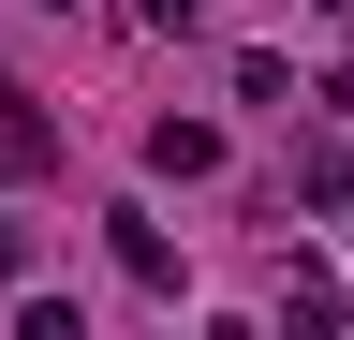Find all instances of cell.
Here are the masks:
<instances>
[{
  "instance_id": "1",
  "label": "cell",
  "mask_w": 354,
  "mask_h": 340,
  "mask_svg": "<svg viewBox=\"0 0 354 340\" xmlns=\"http://www.w3.org/2000/svg\"><path fill=\"white\" fill-rule=\"evenodd\" d=\"M148 178H221V134H207V118H162V134H148Z\"/></svg>"
},
{
  "instance_id": "2",
  "label": "cell",
  "mask_w": 354,
  "mask_h": 340,
  "mask_svg": "<svg viewBox=\"0 0 354 340\" xmlns=\"http://www.w3.org/2000/svg\"><path fill=\"white\" fill-rule=\"evenodd\" d=\"M118 281H133V296H177V237H162V222H118Z\"/></svg>"
},
{
  "instance_id": "3",
  "label": "cell",
  "mask_w": 354,
  "mask_h": 340,
  "mask_svg": "<svg viewBox=\"0 0 354 340\" xmlns=\"http://www.w3.org/2000/svg\"><path fill=\"white\" fill-rule=\"evenodd\" d=\"M295 207H354V163L339 148H295Z\"/></svg>"
},
{
  "instance_id": "4",
  "label": "cell",
  "mask_w": 354,
  "mask_h": 340,
  "mask_svg": "<svg viewBox=\"0 0 354 340\" xmlns=\"http://www.w3.org/2000/svg\"><path fill=\"white\" fill-rule=\"evenodd\" d=\"M133 15H148V30H192V0H133Z\"/></svg>"
},
{
  "instance_id": "5",
  "label": "cell",
  "mask_w": 354,
  "mask_h": 340,
  "mask_svg": "<svg viewBox=\"0 0 354 340\" xmlns=\"http://www.w3.org/2000/svg\"><path fill=\"white\" fill-rule=\"evenodd\" d=\"M15 267H30V237H15V222H0V296H15Z\"/></svg>"
},
{
  "instance_id": "6",
  "label": "cell",
  "mask_w": 354,
  "mask_h": 340,
  "mask_svg": "<svg viewBox=\"0 0 354 340\" xmlns=\"http://www.w3.org/2000/svg\"><path fill=\"white\" fill-rule=\"evenodd\" d=\"M325 104H339V118H354V60H339V74H325Z\"/></svg>"
},
{
  "instance_id": "7",
  "label": "cell",
  "mask_w": 354,
  "mask_h": 340,
  "mask_svg": "<svg viewBox=\"0 0 354 340\" xmlns=\"http://www.w3.org/2000/svg\"><path fill=\"white\" fill-rule=\"evenodd\" d=\"M44 15H74V0H44Z\"/></svg>"
}]
</instances>
